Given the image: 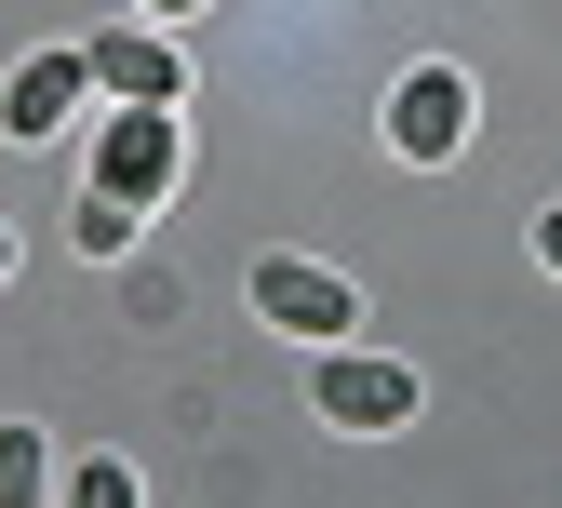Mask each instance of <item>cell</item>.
<instances>
[{"label":"cell","instance_id":"obj_1","mask_svg":"<svg viewBox=\"0 0 562 508\" xmlns=\"http://www.w3.org/2000/svg\"><path fill=\"white\" fill-rule=\"evenodd\" d=\"M415 402H429V388H415V361H402V348H362V335H348V348L308 361V415L348 428V442H389V428H415Z\"/></svg>","mask_w":562,"mask_h":508},{"label":"cell","instance_id":"obj_2","mask_svg":"<svg viewBox=\"0 0 562 508\" xmlns=\"http://www.w3.org/2000/svg\"><path fill=\"white\" fill-rule=\"evenodd\" d=\"M175 188H188V121L175 108H108L94 121V201H134V214H148Z\"/></svg>","mask_w":562,"mask_h":508},{"label":"cell","instance_id":"obj_3","mask_svg":"<svg viewBox=\"0 0 562 508\" xmlns=\"http://www.w3.org/2000/svg\"><path fill=\"white\" fill-rule=\"evenodd\" d=\"M255 321L268 335H308V348H348V335H362V295H348L335 268H308V255H255Z\"/></svg>","mask_w":562,"mask_h":508},{"label":"cell","instance_id":"obj_4","mask_svg":"<svg viewBox=\"0 0 562 508\" xmlns=\"http://www.w3.org/2000/svg\"><path fill=\"white\" fill-rule=\"evenodd\" d=\"M456 148H469V81H456V67H402V81H389V161L442 174Z\"/></svg>","mask_w":562,"mask_h":508},{"label":"cell","instance_id":"obj_5","mask_svg":"<svg viewBox=\"0 0 562 508\" xmlns=\"http://www.w3.org/2000/svg\"><path fill=\"white\" fill-rule=\"evenodd\" d=\"M81 67L108 108H188V41H161V27H108V41H81Z\"/></svg>","mask_w":562,"mask_h":508},{"label":"cell","instance_id":"obj_6","mask_svg":"<svg viewBox=\"0 0 562 508\" xmlns=\"http://www.w3.org/2000/svg\"><path fill=\"white\" fill-rule=\"evenodd\" d=\"M81 94H94V67L54 41V54H27L14 81H0V134H14V148H54V134L81 121Z\"/></svg>","mask_w":562,"mask_h":508},{"label":"cell","instance_id":"obj_7","mask_svg":"<svg viewBox=\"0 0 562 508\" xmlns=\"http://www.w3.org/2000/svg\"><path fill=\"white\" fill-rule=\"evenodd\" d=\"M0 508H54V428L0 415Z\"/></svg>","mask_w":562,"mask_h":508},{"label":"cell","instance_id":"obj_8","mask_svg":"<svg viewBox=\"0 0 562 508\" xmlns=\"http://www.w3.org/2000/svg\"><path fill=\"white\" fill-rule=\"evenodd\" d=\"M54 508H148V482H134L121 455H81V469L54 482Z\"/></svg>","mask_w":562,"mask_h":508},{"label":"cell","instance_id":"obj_9","mask_svg":"<svg viewBox=\"0 0 562 508\" xmlns=\"http://www.w3.org/2000/svg\"><path fill=\"white\" fill-rule=\"evenodd\" d=\"M134 228H148V214H134V201H94V188H81V214H67L81 255H134Z\"/></svg>","mask_w":562,"mask_h":508},{"label":"cell","instance_id":"obj_10","mask_svg":"<svg viewBox=\"0 0 562 508\" xmlns=\"http://www.w3.org/2000/svg\"><path fill=\"white\" fill-rule=\"evenodd\" d=\"M536 255H549V281H562V201H549V214H536Z\"/></svg>","mask_w":562,"mask_h":508},{"label":"cell","instance_id":"obj_11","mask_svg":"<svg viewBox=\"0 0 562 508\" xmlns=\"http://www.w3.org/2000/svg\"><path fill=\"white\" fill-rule=\"evenodd\" d=\"M148 14H175V27H188V14H201V0H148Z\"/></svg>","mask_w":562,"mask_h":508},{"label":"cell","instance_id":"obj_12","mask_svg":"<svg viewBox=\"0 0 562 508\" xmlns=\"http://www.w3.org/2000/svg\"><path fill=\"white\" fill-rule=\"evenodd\" d=\"M0 281H14V228H0Z\"/></svg>","mask_w":562,"mask_h":508}]
</instances>
